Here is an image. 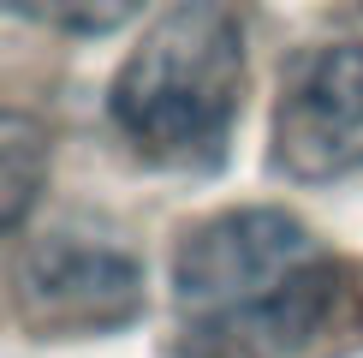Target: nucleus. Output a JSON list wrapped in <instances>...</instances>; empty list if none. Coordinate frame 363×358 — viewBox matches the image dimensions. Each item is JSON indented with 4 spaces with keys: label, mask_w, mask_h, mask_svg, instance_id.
<instances>
[{
    "label": "nucleus",
    "mask_w": 363,
    "mask_h": 358,
    "mask_svg": "<svg viewBox=\"0 0 363 358\" xmlns=\"http://www.w3.org/2000/svg\"><path fill=\"white\" fill-rule=\"evenodd\" d=\"M173 293L196 358H328L363 340V268L280 209H233L185 233Z\"/></svg>",
    "instance_id": "f257e3e1"
},
{
    "label": "nucleus",
    "mask_w": 363,
    "mask_h": 358,
    "mask_svg": "<svg viewBox=\"0 0 363 358\" xmlns=\"http://www.w3.org/2000/svg\"><path fill=\"white\" fill-rule=\"evenodd\" d=\"M245 102V24L226 0H185L113 78V126L149 168L208 173L226 161Z\"/></svg>",
    "instance_id": "f03ea898"
},
{
    "label": "nucleus",
    "mask_w": 363,
    "mask_h": 358,
    "mask_svg": "<svg viewBox=\"0 0 363 358\" xmlns=\"http://www.w3.org/2000/svg\"><path fill=\"white\" fill-rule=\"evenodd\" d=\"M274 161L292 179L363 168V42H328L292 60L274 114Z\"/></svg>",
    "instance_id": "7ed1b4c3"
},
{
    "label": "nucleus",
    "mask_w": 363,
    "mask_h": 358,
    "mask_svg": "<svg viewBox=\"0 0 363 358\" xmlns=\"http://www.w3.org/2000/svg\"><path fill=\"white\" fill-rule=\"evenodd\" d=\"M18 305L36 335H108L143 310V275L119 245L60 233L24 257Z\"/></svg>",
    "instance_id": "20e7f679"
},
{
    "label": "nucleus",
    "mask_w": 363,
    "mask_h": 358,
    "mask_svg": "<svg viewBox=\"0 0 363 358\" xmlns=\"http://www.w3.org/2000/svg\"><path fill=\"white\" fill-rule=\"evenodd\" d=\"M42 185H48V131L30 114L0 108V233L30 215Z\"/></svg>",
    "instance_id": "39448f33"
},
{
    "label": "nucleus",
    "mask_w": 363,
    "mask_h": 358,
    "mask_svg": "<svg viewBox=\"0 0 363 358\" xmlns=\"http://www.w3.org/2000/svg\"><path fill=\"white\" fill-rule=\"evenodd\" d=\"M143 6L149 0H0V12L48 24V30H66V36H108L125 18H138Z\"/></svg>",
    "instance_id": "423d86ee"
}]
</instances>
